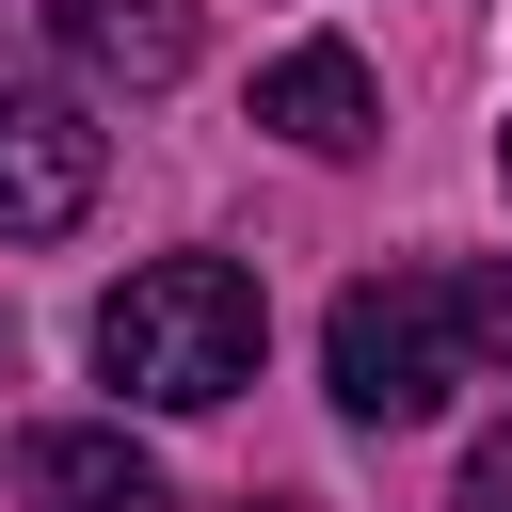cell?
Masks as SVG:
<instances>
[{"label":"cell","instance_id":"cell-1","mask_svg":"<svg viewBox=\"0 0 512 512\" xmlns=\"http://www.w3.org/2000/svg\"><path fill=\"white\" fill-rule=\"evenodd\" d=\"M256 336H272V304H256L240 256H144V272L96 304V368H112L128 400H160V416L240 400V384H256Z\"/></svg>","mask_w":512,"mask_h":512},{"label":"cell","instance_id":"cell-2","mask_svg":"<svg viewBox=\"0 0 512 512\" xmlns=\"http://www.w3.org/2000/svg\"><path fill=\"white\" fill-rule=\"evenodd\" d=\"M464 368H480V352H464L448 272H368V288H336V320H320V384H336V416H368V432H416Z\"/></svg>","mask_w":512,"mask_h":512},{"label":"cell","instance_id":"cell-3","mask_svg":"<svg viewBox=\"0 0 512 512\" xmlns=\"http://www.w3.org/2000/svg\"><path fill=\"white\" fill-rule=\"evenodd\" d=\"M96 208V128L80 96H0V240H64Z\"/></svg>","mask_w":512,"mask_h":512},{"label":"cell","instance_id":"cell-4","mask_svg":"<svg viewBox=\"0 0 512 512\" xmlns=\"http://www.w3.org/2000/svg\"><path fill=\"white\" fill-rule=\"evenodd\" d=\"M0 32L96 64V80H176L192 64V0H0Z\"/></svg>","mask_w":512,"mask_h":512},{"label":"cell","instance_id":"cell-5","mask_svg":"<svg viewBox=\"0 0 512 512\" xmlns=\"http://www.w3.org/2000/svg\"><path fill=\"white\" fill-rule=\"evenodd\" d=\"M256 128L304 144V160H352V144L384 128V96H368L352 48H272V64H256Z\"/></svg>","mask_w":512,"mask_h":512},{"label":"cell","instance_id":"cell-6","mask_svg":"<svg viewBox=\"0 0 512 512\" xmlns=\"http://www.w3.org/2000/svg\"><path fill=\"white\" fill-rule=\"evenodd\" d=\"M16 496L32 512H160V464L96 416H48V432H16Z\"/></svg>","mask_w":512,"mask_h":512},{"label":"cell","instance_id":"cell-7","mask_svg":"<svg viewBox=\"0 0 512 512\" xmlns=\"http://www.w3.org/2000/svg\"><path fill=\"white\" fill-rule=\"evenodd\" d=\"M448 304H464V352H480V368H512V256L448 272Z\"/></svg>","mask_w":512,"mask_h":512},{"label":"cell","instance_id":"cell-8","mask_svg":"<svg viewBox=\"0 0 512 512\" xmlns=\"http://www.w3.org/2000/svg\"><path fill=\"white\" fill-rule=\"evenodd\" d=\"M448 512H512V432H480V448H464V496H448Z\"/></svg>","mask_w":512,"mask_h":512},{"label":"cell","instance_id":"cell-9","mask_svg":"<svg viewBox=\"0 0 512 512\" xmlns=\"http://www.w3.org/2000/svg\"><path fill=\"white\" fill-rule=\"evenodd\" d=\"M496 176H512V128H496Z\"/></svg>","mask_w":512,"mask_h":512}]
</instances>
